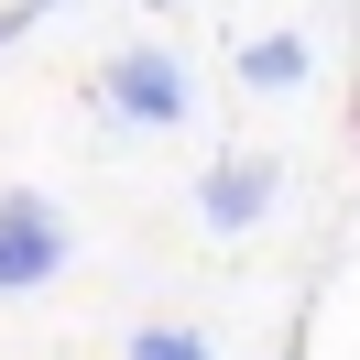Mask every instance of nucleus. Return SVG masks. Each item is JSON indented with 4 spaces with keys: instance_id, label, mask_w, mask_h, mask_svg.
Here are the masks:
<instances>
[{
    "instance_id": "1",
    "label": "nucleus",
    "mask_w": 360,
    "mask_h": 360,
    "mask_svg": "<svg viewBox=\"0 0 360 360\" xmlns=\"http://www.w3.org/2000/svg\"><path fill=\"white\" fill-rule=\"evenodd\" d=\"M66 262H77L66 207H55L44 186H11V197H0V295H44Z\"/></svg>"
},
{
    "instance_id": "2",
    "label": "nucleus",
    "mask_w": 360,
    "mask_h": 360,
    "mask_svg": "<svg viewBox=\"0 0 360 360\" xmlns=\"http://www.w3.org/2000/svg\"><path fill=\"white\" fill-rule=\"evenodd\" d=\"M98 98H110L120 120H142V131H175V120H186V66L164 44H131V55H110Z\"/></svg>"
},
{
    "instance_id": "3",
    "label": "nucleus",
    "mask_w": 360,
    "mask_h": 360,
    "mask_svg": "<svg viewBox=\"0 0 360 360\" xmlns=\"http://www.w3.org/2000/svg\"><path fill=\"white\" fill-rule=\"evenodd\" d=\"M273 186H284V164H273V153H229V164H207V175H197V219L219 229V240H240V229L273 219Z\"/></svg>"
},
{
    "instance_id": "4",
    "label": "nucleus",
    "mask_w": 360,
    "mask_h": 360,
    "mask_svg": "<svg viewBox=\"0 0 360 360\" xmlns=\"http://www.w3.org/2000/svg\"><path fill=\"white\" fill-rule=\"evenodd\" d=\"M306 66H316L306 33H262V44H240V77H251V88H306Z\"/></svg>"
},
{
    "instance_id": "5",
    "label": "nucleus",
    "mask_w": 360,
    "mask_h": 360,
    "mask_svg": "<svg viewBox=\"0 0 360 360\" xmlns=\"http://www.w3.org/2000/svg\"><path fill=\"white\" fill-rule=\"evenodd\" d=\"M131 360H207L197 328H131Z\"/></svg>"
},
{
    "instance_id": "6",
    "label": "nucleus",
    "mask_w": 360,
    "mask_h": 360,
    "mask_svg": "<svg viewBox=\"0 0 360 360\" xmlns=\"http://www.w3.org/2000/svg\"><path fill=\"white\" fill-rule=\"evenodd\" d=\"M44 11H66V0H0V55L22 44V33H33V22H44Z\"/></svg>"
}]
</instances>
